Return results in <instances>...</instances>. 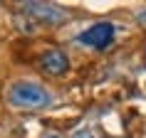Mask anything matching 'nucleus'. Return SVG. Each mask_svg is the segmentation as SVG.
<instances>
[{"mask_svg": "<svg viewBox=\"0 0 146 138\" xmlns=\"http://www.w3.org/2000/svg\"><path fill=\"white\" fill-rule=\"evenodd\" d=\"M42 138H60V136H57V133H45Z\"/></svg>", "mask_w": 146, "mask_h": 138, "instance_id": "obj_6", "label": "nucleus"}, {"mask_svg": "<svg viewBox=\"0 0 146 138\" xmlns=\"http://www.w3.org/2000/svg\"><path fill=\"white\" fill-rule=\"evenodd\" d=\"M23 12L45 25H60L67 20V12L52 3H23Z\"/></svg>", "mask_w": 146, "mask_h": 138, "instance_id": "obj_3", "label": "nucleus"}, {"mask_svg": "<svg viewBox=\"0 0 146 138\" xmlns=\"http://www.w3.org/2000/svg\"><path fill=\"white\" fill-rule=\"evenodd\" d=\"M8 99L15 108H45L52 104V94L37 81H15L10 86Z\"/></svg>", "mask_w": 146, "mask_h": 138, "instance_id": "obj_1", "label": "nucleus"}, {"mask_svg": "<svg viewBox=\"0 0 146 138\" xmlns=\"http://www.w3.org/2000/svg\"><path fill=\"white\" fill-rule=\"evenodd\" d=\"M72 138H94V136L89 133V131H77V133H74Z\"/></svg>", "mask_w": 146, "mask_h": 138, "instance_id": "obj_5", "label": "nucleus"}, {"mask_svg": "<svg viewBox=\"0 0 146 138\" xmlns=\"http://www.w3.org/2000/svg\"><path fill=\"white\" fill-rule=\"evenodd\" d=\"M114 35H116V25L114 22H94L89 30L77 35V42L84 45V47H92V49H104L114 39Z\"/></svg>", "mask_w": 146, "mask_h": 138, "instance_id": "obj_2", "label": "nucleus"}, {"mask_svg": "<svg viewBox=\"0 0 146 138\" xmlns=\"http://www.w3.org/2000/svg\"><path fill=\"white\" fill-rule=\"evenodd\" d=\"M42 69H45L47 74H52V77L64 74L69 69L67 54L62 52V49H50V52H45V57H42Z\"/></svg>", "mask_w": 146, "mask_h": 138, "instance_id": "obj_4", "label": "nucleus"}]
</instances>
